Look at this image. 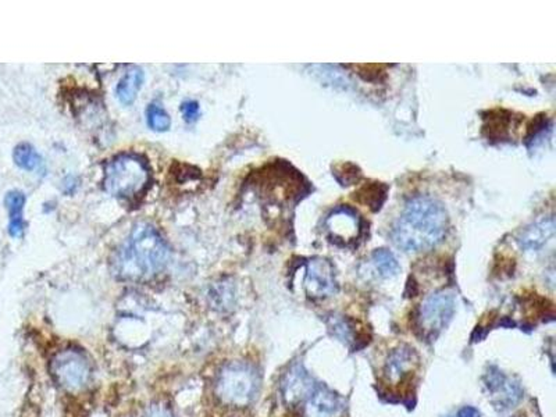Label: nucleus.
<instances>
[{
	"mask_svg": "<svg viewBox=\"0 0 556 417\" xmlns=\"http://www.w3.org/2000/svg\"><path fill=\"white\" fill-rule=\"evenodd\" d=\"M448 228L444 205L429 195H417L405 204L391 237L403 252H427L442 242Z\"/></svg>",
	"mask_w": 556,
	"mask_h": 417,
	"instance_id": "obj_1",
	"label": "nucleus"
},
{
	"mask_svg": "<svg viewBox=\"0 0 556 417\" xmlns=\"http://www.w3.org/2000/svg\"><path fill=\"white\" fill-rule=\"evenodd\" d=\"M169 256V246L156 228L138 224L117 250L113 270L124 280H145L166 268Z\"/></svg>",
	"mask_w": 556,
	"mask_h": 417,
	"instance_id": "obj_2",
	"label": "nucleus"
},
{
	"mask_svg": "<svg viewBox=\"0 0 556 417\" xmlns=\"http://www.w3.org/2000/svg\"><path fill=\"white\" fill-rule=\"evenodd\" d=\"M151 185V169L138 154L123 153L112 159L105 169V189L125 201L142 196Z\"/></svg>",
	"mask_w": 556,
	"mask_h": 417,
	"instance_id": "obj_3",
	"label": "nucleus"
},
{
	"mask_svg": "<svg viewBox=\"0 0 556 417\" xmlns=\"http://www.w3.org/2000/svg\"><path fill=\"white\" fill-rule=\"evenodd\" d=\"M260 389V374L247 361H230L218 373L216 395L230 406L244 408L250 405Z\"/></svg>",
	"mask_w": 556,
	"mask_h": 417,
	"instance_id": "obj_4",
	"label": "nucleus"
},
{
	"mask_svg": "<svg viewBox=\"0 0 556 417\" xmlns=\"http://www.w3.org/2000/svg\"><path fill=\"white\" fill-rule=\"evenodd\" d=\"M456 309L455 297L451 291H437L422 303L417 313V324L424 338H437L448 327Z\"/></svg>",
	"mask_w": 556,
	"mask_h": 417,
	"instance_id": "obj_5",
	"label": "nucleus"
},
{
	"mask_svg": "<svg viewBox=\"0 0 556 417\" xmlns=\"http://www.w3.org/2000/svg\"><path fill=\"white\" fill-rule=\"evenodd\" d=\"M50 371L60 387L78 392L90 383L91 363L81 351L65 349L53 358Z\"/></svg>",
	"mask_w": 556,
	"mask_h": 417,
	"instance_id": "obj_6",
	"label": "nucleus"
},
{
	"mask_svg": "<svg viewBox=\"0 0 556 417\" xmlns=\"http://www.w3.org/2000/svg\"><path fill=\"white\" fill-rule=\"evenodd\" d=\"M483 387L490 403L498 412L513 409L523 399V388L520 383L505 374L496 366H488L483 374Z\"/></svg>",
	"mask_w": 556,
	"mask_h": 417,
	"instance_id": "obj_7",
	"label": "nucleus"
},
{
	"mask_svg": "<svg viewBox=\"0 0 556 417\" xmlns=\"http://www.w3.org/2000/svg\"><path fill=\"white\" fill-rule=\"evenodd\" d=\"M328 238L337 245L348 246L362 234V220L356 210L349 206L334 208L326 218Z\"/></svg>",
	"mask_w": 556,
	"mask_h": 417,
	"instance_id": "obj_8",
	"label": "nucleus"
},
{
	"mask_svg": "<svg viewBox=\"0 0 556 417\" xmlns=\"http://www.w3.org/2000/svg\"><path fill=\"white\" fill-rule=\"evenodd\" d=\"M305 290L311 299H326L338 291L334 266L321 258L310 259L306 265Z\"/></svg>",
	"mask_w": 556,
	"mask_h": 417,
	"instance_id": "obj_9",
	"label": "nucleus"
},
{
	"mask_svg": "<svg viewBox=\"0 0 556 417\" xmlns=\"http://www.w3.org/2000/svg\"><path fill=\"white\" fill-rule=\"evenodd\" d=\"M317 383L309 371L299 363L294 364L284 376L281 383L282 399L288 406L304 405Z\"/></svg>",
	"mask_w": 556,
	"mask_h": 417,
	"instance_id": "obj_10",
	"label": "nucleus"
},
{
	"mask_svg": "<svg viewBox=\"0 0 556 417\" xmlns=\"http://www.w3.org/2000/svg\"><path fill=\"white\" fill-rule=\"evenodd\" d=\"M345 401L331 388L317 384L304 403V417H341Z\"/></svg>",
	"mask_w": 556,
	"mask_h": 417,
	"instance_id": "obj_11",
	"label": "nucleus"
},
{
	"mask_svg": "<svg viewBox=\"0 0 556 417\" xmlns=\"http://www.w3.org/2000/svg\"><path fill=\"white\" fill-rule=\"evenodd\" d=\"M419 361L416 351L409 345H401L395 348L385 360L384 379L391 386H398L409 377Z\"/></svg>",
	"mask_w": 556,
	"mask_h": 417,
	"instance_id": "obj_12",
	"label": "nucleus"
},
{
	"mask_svg": "<svg viewBox=\"0 0 556 417\" xmlns=\"http://www.w3.org/2000/svg\"><path fill=\"white\" fill-rule=\"evenodd\" d=\"M555 236V220L552 216L545 217L533 226L527 227L518 238V243L522 249L537 250L544 246L550 239Z\"/></svg>",
	"mask_w": 556,
	"mask_h": 417,
	"instance_id": "obj_13",
	"label": "nucleus"
},
{
	"mask_svg": "<svg viewBox=\"0 0 556 417\" xmlns=\"http://www.w3.org/2000/svg\"><path fill=\"white\" fill-rule=\"evenodd\" d=\"M4 205L9 210V216H10L9 234L13 238L23 237L24 230H26V223L23 218L26 195L21 191H10L4 198Z\"/></svg>",
	"mask_w": 556,
	"mask_h": 417,
	"instance_id": "obj_14",
	"label": "nucleus"
},
{
	"mask_svg": "<svg viewBox=\"0 0 556 417\" xmlns=\"http://www.w3.org/2000/svg\"><path fill=\"white\" fill-rule=\"evenodd\" d=\"M144 84V71L139 67H132L117 85V97L119 100L125 105L129 106L135 102L138 92L142 88Z\"/></svg>",
	"mask_w": 556,
	"mask_h": 417,
	"instance_id": "obj_15",
	"label": "nucleus"
},
{
	"mask_svg": "<svg viewBox=\"0 0 556 417\" xmlns=\"http://www.w3.org/2000/svg\"><path fill=\"white\" fill-rule=\"evenodd\" d=\"M387 186L380 182H373L370 185H365L355 194V199L373 210H380L385 198H387Z\"/></svg>",
	"mask_w": 556,
	"mask_h": 417,
	"instance_id": "obj_16",
	"label": "nucleus"
},
{
	"mask_svg": "<svg viewBox=\"0 0 556 417\" xmlns=\"http://www.w3.org/2000/svg\"><path fill=\"white\" fill-rule=\"evenodd\" d=\"M14 163L27 171H36L42 167L43 162L41 154L30 144H20L13 152Z\"/></svg>",
	"mask_w": 556,
	"mask_h": 417,
	"instance_id": "obj_17",
	"label": "nucleus"
},
{
	"mask_svg": "<svg viewBox=\"0 0 556 417\" xmlns=\"http://www.w3.org/2000/svg\"><path fill=\"white\" fill-rule=\"evenodd\" d=\"M373 263L384 278H391L400 273V263L394 253H391L387 249H377L371 255Z\"/></svg>",
	"mask_w": 556,
	"mask_h": 417,
	"instance_id": "obj_18",
	"label": "nucleus"
},
{
	"mask_svg": "<svg viewBox=\"0 0 556 417\" xmlns=\"http://www.w3.org/2000/svg\"><path fill=\"white\" fill-rule=\"evenodd\" d=\"M330 332L340 339L342 344L351 347L356 342L355 339V328L351 322H348L343 316H331L327 322Z\"/></svg>",
	"mask_w": 556,
	"mask_h": 417,
	"instance_id": "obj_19",
	"label": "nucleus"
},
{
	"mask_svg": "<svg viewBox=\"0 0 556 417\" xmlns=\"http://www.w3.org/2000/svg\"><path fill=\"white\" fill-rule=\"evenodd\" d=\"M146 120H148V125L157 132H163V131H167L171 125V119L169 116V113L161 109L160 106L157 105H149L148 109H146Z\"/></svg>",
	"mask_w": 556,
	"mask_h": 417,
	"instance_id": "obj_20",
	"label": "nucleus"
},
{
	"mask_svg": "<svg viewBox=\"0 0 556 417\" xmlns=\"http://www.w3.org/2000/svg\"><path fill=\"white\" fill-rule=\"evenodd\" d=\"M181 112L184 120L188 122H193L199 117V103L195 100H188L184 102L181 106Z\"/></svg>",
	"mask_w": 556,
	"mask_h": 417,
	"instance_id": "obj_21",
	"label": "nucleus"
},
{
	"mask_svg": "<svg viewBox=\"0 0 556 417\" xmlns=\"http://www.w3.org/2000/svg\"><path fill=\"white\" fill-rule=\"evenodd\" d=\"M64 417H85V411L75 401H70L65 405Z\"/></svg>",
	"mask_w": 556,
	"mask_h": 417,
	"instance_id": "obj_22",
	"label": "nucleus"
},
{
	"mask_svg": "<svg viewBox=\"0 0 556 417\" xmlns=\"http://www.w3.org/2000/svg\"><path fill=\"white\" fill-rule=\"evenodd\" d=\"M452 417H480V412L473 406H464Z\"/></svg>",
	"mask_w": 556,
	"mask_h": 417,
	"instance_id": "obj_23",
	"label": "nucleus"
}]
</instances>
